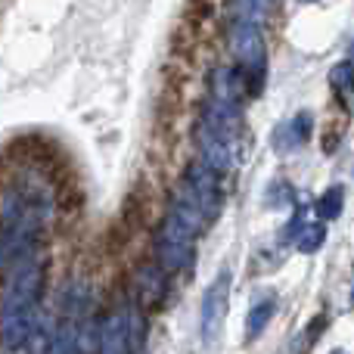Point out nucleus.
<instances>
[{
    "label": "nucleus",
    "mask_w": 354,
    "mask_h": 354,
    "mask_svg": "<svg viewBox=\"0 0 354 354\" xmlns=\"http://www.w3.org/2000/svg\"><path fill=\"white\" fill-rule=\"evenodd\" d=\"M230 270H221L212 280V286L202 295V342L214 345L221 339V330H224L227 320V308H230Z\"/></svg>",
    "instance_id": "obj_1"
},
{
    "label": "nucleus",
    "mask_w": 354,
    "mask_h": 354,
    "mask_svg": "<svg viewBox=\"0 0 354 354\" xmlns=\"http://www.w3.org/2000/svg\"><path fill=\"white\" fill-rule=\"evenodd\" d=\"M230 50L236 56L239 68L245 72L264 75V62H268V50H264L261 28L255 22H236L230 28Z\"/></svg>",
    "instance_id": "obj_2"
},
{
    "label": "nucleus",
    "mask_w": 354,
    "mask_h": 354,
    "mask_svg": "<svg viewBox=\"0 0 354 354\" xmlns=\"http://www.w3.org/2000/svg\"><path fill=\"white\" fill-rule=\"evenodd\" d=\"M44 286V274L37 264H22V268L12 274V283L3 295V305H0V314H19V311H31L41 295Z\"/></svg>",
    "instance_id": "obj_3"
},
{
    "label": "nucleus",
    "mask_w": 354,
    "mask_h": 354,
    "mask_svg": "<svg viewBox=\"0 0 354 354\" xmlns=\"http://www.w3.org/2000/svg\"><path fill=\"white\" fill-rule=\"evenodd\" d=\"M134 330H131V314H109L100 324V348L97 354H134Z\"/></svg>",
    "instance_id": "obj_4"
},
{
    "label": "nucleus",
    "mask_w": 354,
    "mask_h": 354,
    "mask_svg": "<svg viewBox=\"0 0 354 354\" xmlns=\"http://www.w3.org/2000/svg\"><path fill=\"white\" fill-rule=\"evenodd\" d=\"M37 330V314L31 311H19V314H0V345L3 348H19L25 345Z\"/></svg>",
    "instance_id": "obj_5"
},
{
    "label": "nucleus",
    "mask_w": 354,
    "mask_h": 354,
    "mask_svg": "<svg viewBox=\"0 0 354 354\" xmlns=\"http://www.w3.org/2000/svg\"><path fill=\"white\" fill-rule=\"evenodd\" d=\"M311 131H314L311 112H299V115H292L289 122H283L280 128L274 131V147L280 149V153H292V149H301L308 140H311Z\"/></svg>",
    "instance_id": "obj_6"
},
{
    "label": "nucleus",
    "mask_w": 354,
    "mask_h": 354,
    "mask_svg": "<svg viewBox=\"0 0 354 354\" xmlns=\"http://www.w3.org/2000/svg\"><path fill=\"white\" fill-rule=\"evenodd\" d=\"M274 314H277V299L274 295H261V299H255V305L249 308V314H245V339L249 342H255L258 336L264 333V326L274 320Z\"/></svg>",
    "instance_id": "obj_7"
},
{
    "label": "nucleus",
    "mask_w": 354,
    "mask_h": 354,
    "mask_svg": "<svg viewBox=\"0 0 354 354\" xmlns=\"http://www.w3.org/2000/svg\"><path fill=\"white\" fill-rule=\"evenodd\" d=\"M156 252H159L162 270H180V268H187L189 258H193V245H177V243H159Z\"/></svg>",
    "instance_id": "obj_8"
},
{
    "label": "nucleus",
    "mask_w": 354,
    "mask_h": 354,
    "mask_svg": "<svg viewBox=\"0 0 354 354\" xmlns=\"http://www.w3.org/2000/svg\"><path fill=\"white\" fill-rule=\"evenodd\" d=\"M345 208V187H330L324 196L317 199V218L320 221H336Z\"/></svg>",
    "instance_id": "obj_9"
},
{
    "label": "nucleus",
    "mask_w": 354,
    "mask_h": 354,
    "mask_svg": "<svg viewBox=\"0 0 354 354\" xmlns=\"http://www.w3.org/2000/svg\"><path fill=\"white\" fill-rule=\"evenodd\" d=\"M324 239H326L324 221H311V224H305L299 230V236H295V249L305 252V255H311V252H317L320 245H324Z\"/></svg>",
    "instance_id": "obj_10"
},
{
    "label": "nucleus",
    "mask_w": 354,
    "mask_h": 354,
    "mask_svg": "<svg viewBox=\"0 0 354 354\" xmlns=\"http://www.w3.org/2000/svg\"><path fill=\"white\" fill-rule=\"evenodd\" d=\"M330 84L336 87L339 93H354V59H342L339 66H333Z\"/></svg>",
    "instance_id": "obj_11"
},
{
    "label": "nucleus",
    "mask_w": 354,
    "mask_h": 354,
    "mask_svg": "<svg viewBox=\"0 0 354 354\" xmlns=\"http://www.w3.org/2000/svg\"><path fill=\"white\" fill-rule=\"evenodd\" d=\"M280 10V0H245V19L243 22H255V19H268Z\"/></svg>",
    "instance_id": "obj_12"
},
{
    "label": "nucleus",
    "mask_w": 354,
    "mask_h": 354,
    "mask_svg": "<svg viewBox=\"0 0 354 354\" xmlns=\"http://www.w3.org/2000/svg\"><path fill=\"white\" fill-rule=\"evenodd\" d=\"M351 305H354V289H351Z\"/></svg>",
    "instance_id": "obj_13"
},
{
    "label": "nucleus",
    "mask_w": 354,
    "mask_h": 354,
    "mask_svg": "<svg viewBox=\"0 0 354 354\" xmlns=\"http://www.w3.org/2000/svg\"><path fill=\"white\" fill-rule=\"evenodd\" d=\"M333 354H345V351H333Z\"/></svg>",
    "instance_id": "obj_14"
}]
</instances>
